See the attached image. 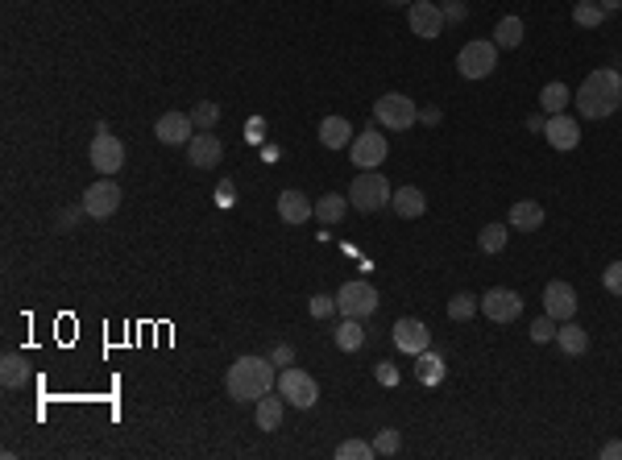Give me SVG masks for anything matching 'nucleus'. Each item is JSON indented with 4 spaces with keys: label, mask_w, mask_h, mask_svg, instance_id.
I'll list each match as a JSON object with an SVG mask.
<instances>
[{
    "label": "nucleus",
    "mask_w": 622,
    "mask_h": 460,
    "mask_svg": "<svg viewBox=\"0 0 622 460\" xmlns=\"http://www.w3.org/2000/svg\"><path fill=\"white\" fill-rule=\"evenodd\" d=\"M311 216H315V204H311L303 191L287 187V191L279 195V220H282V225H307Z\"/></svg>",
    "instance_id": "18"
},
{
    "label": "nucleus",
    "mask_w": 622,
    "mask_h": 460,
    "mask_svg": "<svg viewBox=\"0 0 622 460\" xmlns=\"http://www.w3.org/2000/svg\"><path fill=\"white\" fill-rule=\"evenodd\" d=\"M390 336H395L398 353H407V357H419L423 349H431V332H428V323H423V320H411V315L395 320Z\"/></svg>",
    "instance_id": "13"
},
{
    "label": "nucleus",
    "mask_w": 622,
    "mask_h": 460,
    "mask_svg": "<svg viewBox=\"0 0 622 460\" xmlns=\"http://www.w3.org/2000/svg\"><path fill=\"white\" fill-rule=\"evenodd\" d=\"M374 377H378V382H382V385H390V390H395V385H398V369H395V365H390V361H378V365H374Z\"/></svg>",
    "instance_id": "41"
},
{
    "label": "nucleus",
    "mask_w": 622,
    "mask_h": 460,
    "mask_svg": "<svg viewBox=\"0 0 622 460\" xmlns=\"http://www.w3.org/2000/svg\"><path fill=\"white\" fill-rule=\"evenodd\" d=\"M390 195H395V191H390V182L382 179V174H378V171H361L353 179V187H349V204H353L357 212L369 216V212H382V208L390 204Z\"/></svg>",
    "instance_id": "5"
},
{
    "label": "nucleus",
    "mask_w": 622,
    "mask_h": 460,
    "mask_svg": "<svg viewBox=\"0 0 622 460\" xmlns=\"http://www.w3.org/2000/svg\"><path fill=\"white\" fill-rule=\"evenodd\" d=\"M493 66H498V46H493V38L490 42L485 38H473L457 54V71L465 79H485V75H493Z\"/></svg>",
    "instance_id": "6"
},
{
    "label": "nucleus",
    "mask_w": 622,
    "mask_h": 460,
    "mask_svg": "<svg viewBox=\"0 0 622 460\" xmlns=\"http://www.w3.org/2000/svg\"><path fill=\"white\" fill-rule=\"evenodd\" d=\"M407 25H411V33H419L423 42H431V38H440L444 33V9L436 4V0H415L407 9Z\"/></svg>",
    "instance_id": "12"
},
{
    "label": "nucleus",
    "mask_w": 622,
    "mask_h": 460,
    "mask_svg": "<svg viewBox=\"0 0 622 460\" xmlns=\"http://www.w3.org/2000/svg\"><path fill=\"white\" fill-rule=\"evenodd\" d=\"M336 311H341L344 320H365V315H374L378 311V290L365 279L344 282V287L336 290Z\"/></svg>",
    "instance_id": "7"
},
{
    "label": "nucleus",
    "mask_w": 622,
    "mask_h": 460,
    "mask_svg": "<svg viewBox=\"0 0 622 460\" xmlns=\"http://www.w3.org/2000/svg\"><path fill=\"white\" fill-rule=\"evenodd\" d=\"M415 120H419V108H415V100L403 96V92H387V96L374 100V125L390 128V133H407Z\"/></svg>",
    "instance_id": "3"
},
{
    "label": "nucleus",
    "mask_w": 622,
    "mask_h": 460,
    "mask_svg": "<svg viewBox=\"0 0 622 460\" xmlns=\"http://www.w3.org/2000/svg\"><path fill=\"white\" fill-rule=\"evenodd\" d=\"M598 4H601L606 13H618V9H622V0H598Z\"/></svg>",
    "instance_id": "48"
},
{
    "label": "nucleus",
    "mask_w": 622,
    "mask_h": 460,
    "mask_svg": "<svg viewBox=\"0 0 622 460\" xmlns=\"http://www.w3.org/2000/svg\"><path fill=\"white\" fill-rule=\"evenodd\" d=\"M369 456H378V452L365 439H344L341 448H336V460H369Z\"/></svg>",
    "instance_id": "34"
},
{
    "label": "nucleus",
    "mask_w": 622,
    "mask_h": 460,
    "mask_svg": "<svg viewBox=\"0 0 622 460\" xmlns=\"http://www.w3.org/2000/svg\"><path fill=\"white\" fill-rule=\"evenodd\" d=\"M544 141L552 150L569 154L581 146V125L573 117H564V112H556V117H547V125H544Z\"/></svg>",
    "instance_id": "16"
},
{
    "label": "nucleus",
    "mask_w": 622,
    "mask_h": 460,
    "mask_svg": "<svg viewBox=\"0 0 622 460\" xmlns=\"http://www.w3.org/2000/svg\"><path fill=\"white\" fill-rule=\"evenodd\" d=\"M87 154H92V166L100 174H117L125 166V146H120V137L108 133V125H96V137H92V150Z\"/></svg>",
    "instance_id": "10"
},
{
    "label": "nucleus",
    "mask_w": 622,
    "mask_h": 460,
    "mask_svg": "<svg viewBox=\"0 0 622 460\" xmlns=\"http://www.w3.org/2000/svg\"><path fill=\"white\" fill-rule=\"evenodd\" d=\"M601 287L622 299V261H610V266H606V274H601Z\"/></svg>",
    "instance_id": "38"
},
{
    "label": "nucleus",
    "mask_w": 622,
    "mask_h": 460,
    "mask_svg": "<svg viewBox=\"0 0 622 460\" xmlns=\"http://www.w3.org/2000/svg\"><path fill=\"white\" fill-rule=\"evenodd\" d=\"M120 208V187L112 174H104L100 182H92L84 191V212L92 216V220H108V216Z\"/></svg>",
    "instance_id": "11"
},
{
    "label": "nucleus",
    "mask_w": 622,
    "mask_h": 460,
    "mask_svg": "<svg viewBox=\"0 0 622 460\" xmlns=\"http://www.w3.org/2000/svg\"><path fill=\"white\" fill-rule=\"evenodd\" d=\"M349 195H341V191H328L320 199V204H315V220H320V225H341L344 216H349Z\"/></svg>",
    "instance_id": "25"
},
{
    "label": "nucleus",
    "mask_w": 622,
    "mask_h": 460,
    "mask_svg": "<svg viewBox=\"0 0 622 460\" xmlns=\"http://www.w3.org/2000/svg\"><path fill=\"white\" fill-rule=\"evenodd\" d=\"M187 158H191V166H200V171H212V166H220V158H225V146H220L216 133H195V137L187 141Z\"/></svg>",
    "instance_id": "17"
},
{
    "label": "nucleus",
    "mask_w": 622,
    "mask_h": 460,
    "mask_svg": "<svg viewBox=\"0 0 622 460\" xmlns=\"http://www.w3.org/2000/svg\"><path fill=\"white\" fill-rule=\"evenodd\" d=\"M154 133H158L162 146H187L200 128L191 125V112H162L158 125H154Z\"/></svg>",
    "instance_id": "15"
},
{
    "label": "nucleus",
    "mask_w": 622,
    "mask_h": 460,
    "mask_svg": "<svg viewBox=\"0 0 622 460\" xmlns=\"http://www.w3.org/2000/svg\"><path fill=\"white\" fill-rule=\"evenodd\" d=\"M573 104H577V112H581L585 120H606V117H614V112L622 108V75L614 71V66L590 71V75H585V84L577 87Z\"/></svg>",
    "instance_id": "1"
},
{
    "label": "nucleus",
    "mask_w": 622,
    "mask_h": 460,
    "mask_svg": "<svg viewBox=\"0 0 622 460\" xmlns=\"http://www.w3.org/2000/svg\"><path fill=\"white\" fill-rule=\"evenodd\" d=\"M482 315L490 323H515L523 315V295L511 287H490L482 295Z\"/></svg>",
    "instance_id": "9"
},
{
    "label": "nucleus",
    "mask_w": 622,
    "mask_h": 460,
    "mask_svg": "<svg viewBox=\"0 0 622 460\" xmlns=\"http://www.w3.org/2000/svg\"><path fill=\"white\" fill-rule=\"evenodd\" d=\"M506 225L515 228V233H536V228L544 225V208H539L536 199H515V204H511V216H506Z\"/></svg>",
    "instance_id": "20"
},
{
    "label": "nucleus",
    "mask_w": 622,
    "mask_h": 460,
    "mask_svg": "<svg viewBox=\"0 0 622 460\" xmlns=\"http://www.w3.org/2000/svg\"><path fill=\"white\" fill-rule=\"evenodd\" d=\"M523 125L531 128V133H544V125H547V112H531V117H527Z\"/></svg>",
    "instance_id": "45"
},
{
    "label": "nucleus",
    "mask_w": 622,
    "mask_h": 460,
    "mask_svg": "<svg viewBox=\"0 0 622 460\" xmlns=\"http://www.w3.org/2000/svg\"><path fill=\"white\" fill-rule=\"evenodd\" d=\"M0 382L9 385V390H22V385L30 382V369H25L22 353H4V357H0Z\"/></svg>",
    "instance_id": "27"
},
{
    "label": "nucleus",
    "mask_w": 622,
    "mask_h": 460,
    "mask_svg": "<svg viewBox=\"0 0 622 460\" xmlns=\"http://www.w3.org/2000/svg\"><path fill=\"white\" fill-rule=\"evenodd\" d=\"M245 141H253V146H262V141H266V120H262V117L245 120Z\"/></svg>",
    "instance_id": "42"
},
{
    "label": "nucleus",
    "mask_w": 622,
    "mask_h": 460,
    "mask_svg": "<svg viewBox=\"0 0 622 460\" xmlns=\"http://www.w3.org/2000/svg\"><path fill=\"white\" fill-rule=\"evenodd\" d=\"M333 341H336V349H341V353H357V349L365 344V328H361V320H344L341 328L333 332Z\"/></svg>",
    "instance_id": "29"
},
{
    "label": "nucleus",
    "mask_w": 622,
    "mask_h": 460,
    "mask_svg": "<svg viewBox=\"0 0 622 460\" xmlns=\"http://www.w3.org/2000/svg\"><path fill=\"white\" fill-rule=\"evenodd\" d=\"M506 236H511V225H485L482 233H477V249H482V253H502Z\"/></svg>",
    "instance_id": "31"
},
{
    "label": "nucleus",
    "mask_w": 622,
    "mask_h": 460,
    "mask_svg": "<svg viewBox=\"0 0 622 460\" xmlns=\"http://www.w3.org/2000/svg\"><path fill=\"white\" fill-rule=\"evenodd\" d=\"M577 4H585V0H577Z\"/></svg>",
    "instance_id": "50"
},
{
    "label": "nucleus",
    "mask_w": 622,
    "mask_h": 460,
    "mask_svg": "<svg viewBox=\"0 0 622 460\" xmlns=\"http://www.w3.org/2000/svg\"><path fill=\"white\" fill-rule=\"evenodd\" d=\"M569 100H573V92L560 84V79H552V84L539 87V112H547V117L564 112V108H569Z\"/></svg>",
    "instance_id": "26"
},
{
    "label": "nucleus",
    "mask_w": 622,
    "mask_h": 460,
    "mask_svg": "<svg viewBox=\"0 0 622 460\" xmlns=\"http://www.w3.org/2000/svg\"><path fill=\"white\" fill-rule=\"evenodd\" d=\"M440 108H423V112H419V120H423V125H440Z\"/></svg>",
    "instance_id": "47"
},
{
    "label": "nucleus",
    "mask_w": 622,
    "mask_h": 460,
    "mask_svg": "<svg viewBox=\"0 0 622 460\" xmlns=\"http://www.w3.org/2000/svg\"><path fill=\"white\" fill-rule=\"evenodd\" d=\"M482 311V299L477 295H469V290H457L449 299V320H457V323H465V320H473Z\"/></svg>",
    "instance_id": "30"
},
{
    "label": "nucleus",
    "mask_w": 622,
    "mask_h": 460,
    "mask_svg": "<svg viewBox=\"0 0 622 460\" xmlns=\"http://www.w3.org/2000/svg\"><path fill=\"white\" fill-rule=\"evenodd\" d=\"M387 4H407V9H411V4H415V0H387Z\"/></svg>",
    "instance_id": "49"
},
{
    "label": "nucleus",
    "mask_w": 622,
    "mask_h": 460,
    "mask_svg": "<svg viewBox=\"0 0 622 460\" xmlns=\"http://www.w3.org/2000/svg\"><path fill=\"white\" fill-rule=\"evenodd\" d=\"M465 17H469V9H465L461 0H449L444 4V22H465Z\"/></svg>",
    "instance_id": "44"
},
{
    "label": "nucleus",
    "mask_w": 622,
    "mask_h": 460,
    "mask_svg": "<svg viewBox=\"0 0 622 460\" xmlns=\"http://www.w3.org/2000/svg\"><path fill=\"white\" fill-rule=\"evenodd\" d=\"M556 344H560V353H569V357H581L585 349H590V332L581 328V323H573V320H564L556 328Z\"/></svg>",
    "instance_id": "24"
},
{
    "label": "nucleus",
    "mask_w": 622,
    "mask_h": 460,
    "mask_svg": "<svg viewBox=\"0 0 622 460\" xmlns=\"http://www.w3.org/2000/svg\"><path fill=\"white\" fill-rule=\"evenodd\" d=\"M556 328H560V323L552 320V315H544V320H536V323H531V341H536V344L556 341Z\"/></svg>",
    "instance_id": "37"
},
{
    "label": "nucleus",
    "mask_w": 622,
    "mask_h": 460,
    "mask_svg": "<svg viewBox=\"0 0 622 460\" xmlns=\"http://www.w3.org/2000/svg\"><path fill=\"white\" fill-rule=\"evenodd\" d=\"M307 311H311V320H333L336 315V295H311Z\"/></svg>",
    "instance_id": "36"
},
{
    "label": "nucleus",
    "mask_w": 622,
    "mask_h": 460,
    "mask_svg": "<svg viewBox=\"0 0 622 460\" xmlns=\"http://www.w3.org/2000/svg\"><path fill=\"white\" fill-rule=\"evenodd\" d=\"M353 125H349V120L344 117H324L320 120V146L324 150H349V146H353Z\"/></svg>",
    "instance_id": "19"
},
{
    "label": "nucleus",
    "mask_w": 622,
    "mask_h": 460,
    "mask_svg": "<svg viewBox=\"0 0 622 460\" xmlns=\"http://www.w3.org/2000/svg\"><path fill=\"white\" fill-rule=\"evenodd\" d=\"M253 419H258V431H279L282 428V415H287V398H274V394H262L258 402H253Z\"/></svg>",
    "instance_id": "22"
},
{
    "label": "nucleus",
    "mask_w": 622,
    "mask_h": 460,
    "mask_svg": "<svg viewBox=\"0 0 622 460\" xmlns=\"http://www.w3.org/2000/svg\"><path fill=\"white\" fill-rule=\"evenodd\" d=\"M544 315H552L556 323H564V320L577 315V290H573L564 279H556V282H547L544 287Z\"/></svg>",
    "instance_id": "14"
},
{
    "label": "nucleus",
    "mask_w": 622,
    "mask_h": 460,
    "mask_svg": "<svg viewBox=\"0 0 622 460\" xmlns=\"http://www.w3.org/2000/svg\"><path fill=\"white\" fill-rule=\"evenodd\" d=\"M191 125L200 128V133H212V128L220 125V104H212V100L195 104V108H191Z\"/></svg>",
    "instance_id": "33"
},
{
    "label": "nucleus",
    "mask_w": 622,
    "mask_h": 460,
    "mask_svg": "<svg viewBox=\"0 0 622 460\" xmlns=\"http://www.w3.org/2000/svg\"><path fill=\"white\" fill-rule=\"evenodd\" d=\"M79 216H84V208H63L58 212V233H71L79 225Z\"/></svg>",
    "instance_id": "43"
},
{
    "label": "nucleus",
    "mask_w": 622,
    "mask_h": 460,
    "mask_svg": "<svg viewBox=\"0 0 622 460\" xmlns=\"http://www.w3.org/2000/svg\"><path fill=\"white\" fill-rule=\"evenodd\" d=\"M415 374H419V382L423 385H440L444 382V357L440 353H431V349H423V353L415 357Z\"/></svg>",
    "instance_id": "28"
},
{
    "label": "nucleus",
    "mask_w": 622,
    "mask_h": 460,
    "mask_svg": "<svg viewBox=\"0 0 622 460\" xmlns=\"http://www.w3.org/2000/svg\"><path fill=\"white\" fill-rule=\"evenodd\" d=\"M390 208H395V216H403V220H419V216L428 212V195L419 191V187H398V191L390 195Z\"/></svg>",
    "instance_id": "21"
},
{
    "label": "nucleus",
    "mask_w": 622,
    "mask_h": 460,
    "mask_svg": "<svg viewBox=\"0 0 622 460\" xmlns=\"http://www.w3.org/2000/svg\"><path fill=\"white\" fill-rule=\"evenodd\" d=\"M601 460H622V439H610V444L601 448Z\"/></svg>",
    "instance_id": "46"
},
{
    "label": "nucleus",
    "mask_w": 622,
    "mask_h": 460,
    "mask_svg": "<svg viewBox=\"0 0 622 460\" xmlns=\"http://www.w3.org/2000/svg\"><path fill=\"white\" fill-rule=\"evenodd\" d=\"M233 204H236V187H233V179H225L220 187H216V208H225L228 212Z\"/></svg>",
    "instance_id": "40"
},
{
    "label": "nucleus",
    "mask_w": 622,
    "mask_h": 460,
    "mask_svg": "<svg viewBox=\"0 0 622 460\" xmlns=\"http://www.w3.org/2000/svg\"><path fill=\"white\" fill-rule=\"evenodd\" d=\"M398 448H403V436H398L395 428H382V431H378V439H374V452H378V456H395Z\"/></svg>",
    "instance_id": "35"
},
{
    "label": "nucleus",
    "mask_w": 622,
    "mask_h": 460,
    "mask_svg": "<svg viewBox=\"0 0 622 460\" xmlns=\"http://www.w3.org/2000/svg\"><path fill=\"white\" fill-rule=\"evenodd\" d=\"M282 398H287L295 411H311L315 402H320V382L307 374V369H295V365H287L279 374V385H274Z\"/></svg>",
    "instance_id": "4"
},
{
    "label": "nucleus",
    "mask_w": 622,
    "mask_h": 460,
    "mask_svg": "<svg viewBox=\"0 0 622 460\" xmlns=\"http://www.w3.org/2000/svg\"><path fill=\"white\" fill-rule=\"evenodd\" d=\"M523 38H527L523 17H502V22L493 25V46H498V50H519Z\"/></svg>",
    "instance_id": "23"
},
{
    "label": "nucleus",
    "mask_w": 622,
    "mask_h": 460,
    "mask_svg": "<svg viewBox=\"0 0 622 460\" xmlns=\"http://www.w3.org/2000/svg\"><path fill=\"white\" fill-rule=\"evenodd\" d=\"M387 154H390V141H387V133H382V125L361 128L353 137V146H349V158H353V166H361V171H378V166L387 162Z\"/></svg>",
    "instance_id": "8"
},
{
    "label": "nucleus",
    "mask_w": 622,
    "mask_h": 460,
    "mask_svg": "<svg viewBox=\"0 0 622 460\" xmlns=\"http://www.w3.org/2000/svg\"><path fill=\"white\" fill-rule=\"evenodd\" d=\"M270 361L274 365H282V369H287V365H295V344H274V349H270Z\"/></svg>",
    "instance_id": "39"
},
{
    "label": "nucleus",
    "mask_w": 622,
    "mask_h": 460,
    "mask_svg": "<svg viewBox=\"0 0 622 460\" xmlns=\"http://www.w3.org/2000/svg\"><path fill=\"white\" fill-rule=\"evenodd\" d=\"M573 22H577L581 30H598V25L606 22V9H601L598 0H585V4H573Z\"/></svg>",
    "instance_id": "32"
},
{
    "label": "nucleus",
    "mask_w": 622,
    "mask_h": 460,
    "mask_svg": "<svg viewBox=\"0 0 622 460\" xmlns=\"http://www.w3.org/2000/svg\"><path fill=\"white\" fill-rule=\"evenodd\" d=\"M274 385H279V374H274V361L270 357H236L225 374V390L236 402H258Z\"/></svg>",
    "instance_id": "2"
}]
</instances>
